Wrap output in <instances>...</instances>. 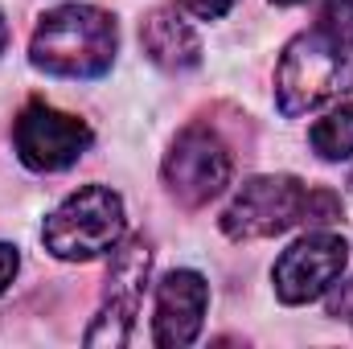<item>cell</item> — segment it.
<instances>
[{
	"instance_id": "6da1fadb",
	"label": "cell",
	"mask_w": 353,
	"mask_h": 349,
	"mask_svg": "<svg viewBox=\"0 0 353 349\" xmlns=\"http://www.w3.org/2000/svg\"><path fill=\"white\" fill-rule=\"evenodd\" d=\"M119 46L115 17L94 4H66L41 17L33 33V66L58 79H99L111 70Z\"/></svg>"
},
{
	"instance_id": "7a4b0ae2",
	"label": "cell",
	"mask_w": 353,
	"mask_h": 349,
	"mask_svg": "<svg viewBox=\"0 0 353 349\" xmlns=\"http://www.w3.org/2000/svg\"><path fill=\"white\" fill-rule=\"evenodd\" d=\"M353 90V50L316 33H300L275 70V99L283 115H304L316 111L333 99Z\"/></svg>"
},
{
	"instance_id": "3957f363",
	"label": "cell",
	"mask_w": 353,
	"mask_h": 349,
	"mask_svg": "<svg viewBox=\"0 0 353 349\" xmlns=\"http://www.w3.org/2000/svg\"><path fill=\"white\" fill-rule=\"evenodd\" d=\"M46 251L66 263H87L103 251H115L123 239V201L107 185H83L46 218Z\"/></svg>"
},
{
	"instance_id": "277c9868",
	"label": "cell",
	"mask_w": 353,
	"mask_h": 349,
	"mask_svg": "<svg viewBox=\"0 0 353 349\" xmlns=\"http://www.w3.org/2000/svg\"><path fill=\"white\" fill-rule=\"evenodd\" d=\"M308 193L312 189L296 177H251L226 206L222 230L234 243H251V239H271L292 226H304Z\"/></svg>"
},
{
	"instance_id": "5b68a950",
	"label": "cell",
	"mask_w": 353,
	"mask_h": 349,
	"mask_svg": "<svg viewBox=\"0 0 353 349\" xmlns=\"http://www.w3.org/2000/svg\"><path fill=\"white\" fill-rule=\"evenodd\" d=\"M148 271H152V247L148 239H132L115 251V259L107 267V288H103V308L87 329V346H128L136 337V317H140V300L148 288Z\"/></svg>"
},
{
	"instance_id": "8992f818",
	"label": "cell",
	"mask_w": 353,
	"mask_h": 349,
	"mask_svg": "<svg viewBox=\"0 0 353 349\" xmlns=\"http://www.w3.org/2000/svg\"><path fill=\"white\" fill-rule=\"evenodd\" d=\"M350 263V243L341 235L329 230H312L304 239H296L279 259H275V296L283 304H308L321 300L345 271Z\"/></svg>"
},
{
	"instance_id": "52a82bcc",
	"label": "cell",
	"mask_w": 353,
	"mask_h": 349,
	"mask_svg": "<svg viewBox=\"0 0 353 349\" xmlns=\"http://www.w3.org/2000/svg\"><path fill=\"white\" fill-rule=\"evenodd\" d=\"M12 144L29 169L58 173V169H70L90 148V128L79 115L54 111L46 103H29L12 123Z\"/></svg>"
},
{
	"instance_id": "ba28073f",
	"label": "cell",
	"mask_w": 353,
	"mask_h": 349,
	"mask_svg": "<svg viewBox=\"0 0 353 349\" xmlns=\"http://www.w3.org/2000/svg\"><path fill=\"white\" fill-rule=\"evenodd\" d=\"M230 152L210 128H185L165 157V185L181 206H205L230 181Z\"/></svg>"
},
{
	"instance_id": "9c48e42d",
	"label": "cell",
	"mask_w": 353,
	"mask_h": 349,
	"mask_svg": "<svg viewBox=\"0 0 353 349\" xmlns=\"http://www.w3.org/2000/svg\"><path fill=\"white\" fill-rule=\"evenodd\" d=\"M205 304H210V288L197 271H169L157 283V329L152 341L165 349L173 346H189L201 333L205 321Z\"/></svg>"
},
{
	"instance_id": "30bf717a",
	"label": "cell",
	"mask_w": 353,
	"mask_h": 349,
	"mask_svg": "<svg viewBox=\"0 0 353 349\" xmlns=\"http://www.w3.org/2000/svg\"><path fill=\"white\" fill-rule=\"evenodd\" d=\"M140 46H144V54L157 62V66H165V70H193L197 62H201V41H197V33H193V25L173 12V8H157V12H148L144 17V25H140Z\"/></svg>"
},
{
	"instance_id": "8fae6325",
	"label": "cell",
	"mask_w": 353,
	"mask_h": 349,
	"mask_svg": "<svg viewBox=\"0 0 353 349\" xmlns=\"http://www.w3.org/2000/svg\"><path fill=\"white\" fill-rule=\"evenodd\" d=\"M308 144L325 161H345V157H353V103L329 111L325 119H316L312 132H308Z\"/></svg>"
},
{
	"instance_id": "7c38bea8",
	"label": "cell",
	"mask_w": 353,
	"mask_h": 349,
	"mask_svg": "<svg viewBox=\"0 0 353 349\" xmlns=\"http://www.w3.org/2000/svg\"><path fill=\"white\" fill-rule=\"evenodd\" d=\"M316 29L325 37H333V41H341V46L353 50V0H325Z\"/></svg>"
},
{
	"instance_id": "4fadbf2b",
	"label": "cell",
	"mask_w": 353,
	"mask_h": 349,
	"mask_svg": "<svg viewBox=\"0 0 353 349\" xmlns=\"http://www.w3.org/2000/svg\"><path fill=\"white\" fill-rule=\"evenodd\" d=\"M189 17H197V21H218L222 12H230V4L234 0H176Z\"/></svg>"
},
{
	"instance_id": "5bb4252c",
	"label": "cell",
	"mask_w": 353,
	"mask_h": 349,
	"mask_svg": "<svg viewBox=\"0 0 353 349\" xmlns=\"http://www.w3.org/2000/svg\"><path fill=\"white\" fill-rule=\"evenodd\" d=\"M17 267H21V259H17V247H8V243H0V292L12 283V275H17Z\"/></svg>"
},
{
	"instance_id": "9a60e30c",
	"label": "cell",
	"mask_w": 353,
	"mask_h": 349,
	"mask_svg": "<svg viewBox=\"0 0 353 349\" xmlns=\"http://www.w3.org/2000/svg\"><path fill=\"white\" fill-rule=\"evenodd\" d=\"M4 46H8V21H4V12H0V54H4Z\"/></svg>"
},
{
	"instance_id": "2e32d148",
	"label": "cell",
	"mask_w": 353,
	"mask_h": 349,
	"mask_svg": "<svg viewBox=\"0 0 353 349\" xmlns=\"http://www.w3.org/2000/svg\"><path fill=\"white\" fill-rule=\"evenodd\" d=\"M275 4H300V0H275Z\"/></svg>"
}]
</instances>
